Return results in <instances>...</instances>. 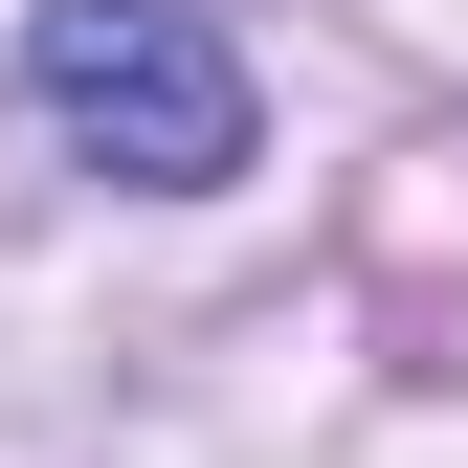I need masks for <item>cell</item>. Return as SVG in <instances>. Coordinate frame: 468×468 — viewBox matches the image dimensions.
<instances>
[{
    "label": "cell",
    "instance_id": "obj_1",
    "mask_svg": "<svg viewBox=\"0 0 468 468\" xmlns=\"http://www.w3.org/2000/svg\"><path fill=\"white\" fill-rule=\"evenodd\" d=\"M23 90H45V134H68L90 179H134V201L246 179V68H223L201 0H45V23H23Z\"/></svg>",
    "mask_w": 468,
    "mask_h": 468
}]
</instances>
